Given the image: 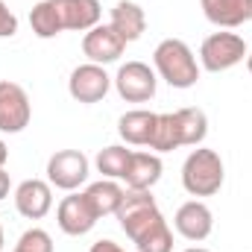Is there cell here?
Masks as SVG:
<instances>
[{"mask_svg":"<svg viewBox=\"0 0 252 252\" xmlns=\"http://www.w3.org/2000/svg\"><path fill=\"white\" fill-rule=\"evenodd\" d=\"M6 158H9V147H6V141L0 138V170L6 167Z\"/></svg>","mask_w":252,"mask_h":252,"instance_id":"4316f807","label":"cell"},{"mask_svg":"<svg viewBox=\"0 0 252 252\" xmlns=\"http://www.w3.org/2000/svg\"><path fill=\"white\" fill-rule=\"evenodd\" d=\"M129 158H132V150H126L121 144H112V147L97 153V170L106 179H124L126 167H129Z\"/></svg>","mask_w":252,"mask_h":252,"instance_id":"7402d4cb","label":"cell"},{"mask_svg":"<svg viewBox=\"0 0 252 252\" xmlns=\"http://www.w3.org/2000/svg\"><path fill=\"white\" fill-rule=\"evenodd\" d=\"M112 82H115L118 94L124 97L126 103H147V100H153L156 97V85H158L156 70L144 62L121 64L118 67V76Z\"/></svg>","mask_w":252,"mask_h":252,"instance_id":"8992f818","label":"cell"},{"mask_svg":"<svg viewBox=\"0 0 252 252\" xmlns=\"http://www.w3.org/2000/svg\"><path fill=\"white\" fill-rule=\"evenodd\" d=\"M88 167L82 150H59L47 161V182L59 190H76L88 179Z\"/></svg>","mask_w":252,"mask_h":252,"instance_id":"52a82bcc","label":"cell"},{"mask_svg":"<svg viewBox=\"0 0 252 252\" xmlns=\"http://www.w3.org/2000/svg\"><path fill=\"white\" fill-rule=\"evenodd\" d=\"M97 220L100 217L94 214V208H91V202H88L85 193L64 196L62 202H59V208H56V223H59V229H62L64 235H70V238L88 235L97 226Z\"/></svg>","mask_w":252,"mask_h":252,"instance_id":"9c48e42d","label":"cell"},{"mask_svg":"<svg viewBox=\"0 0 252 252\" xmlns=\"http://www.w3.org/2000/svg\"><path fill=\"white\" fill-rule=\"evenodd\" d=\"M109 27L129 44V41H138V38L144 35V30H147V15H144V9H141L138 3H132V0H118L115 9H112Z\"/></svg>","mask_w":252,"mask_h":252,"instance_id":"2e32d148","label":"cell"},{"mask_svg":"<svg viewBox=\"0 0 252 252\" xmlns=\"http://www.w3.org/2000/svg\"><path fill=\"white\" fill-rule=\"evenodd\" d=\"M56 12H59V24L64 30L73 32H88L100 24V0H56Z\"/></svg>","mask_w":252,"mask_h":252,"instance_id":"4fadbf2b","label":"cell"},{"mask_svg":"<svg viewBox=\"0 0 252 252\" xmlns=\"http://www.w3.org/2000/svg\"><path fill=\"white\" fill-rule=\"evenodd\" d=\"M9 188H12V179H9V173H6V170H0V202L9 196Z\"/></svg>","mask_w":252,"mask_h":252,"instance_id":"484cf974","label":"cell"},{"mask_svg":"<svg viewBox=\"0 0 252 252\" xmlns=\"http://www.w3.org/2000/svg\"><path fill=\"white\" fill-rule=\"evenodd\" d=\"M185 252H208V250H202V247H190V250H185Z\"/></svg>","mask_w":252,"mask_h":252,"instance_id":"f1b7e54d","label":"cell"},{"mask_svg":"<svg viewBox=\"0 0 252 252\" xmlns=\"http://www.w3.org/2000/svg\"><path fill=\"white\" fill-rule=\"evenodd\" d=\"M153 64H156V73L170 88H193L199 79L196 56L182 38H164L153 50Z\"/></svg>","mask_w":252,"mask_h":252,"instance_id":"7a4b0ae2","label":"cell"},{"mask_svg":"<svg viewBox=\"0 0 252 252\" xmlns=\"http://www.w3.org/2000/svg\"><path fill=\"white\" fill-rule=\"evenodd\" d=\"M15 252H53V238L44 229H27L18 238Z\"/></svg>","mask_w":252,"mask_h":252,"instance_id":"603a6c76","label":"cell"},{"mask_svg":"<svg viewBox=\"0 0 252 252\" xmlns=\"http://www.w3.org/2000/svg\"><path fill=\"white\" fill-rule=\"evenodd\" d=\"M247 67H250V73H252V50L247 53Z\"/></svg>","mask_w":252,"mask_h":252,"instance_id":"83f0119b","label":"cell"},{"mask_svg":"<svg viewBox=\"0 0 252 252\" xmlns=\"http://www.w3.org/2000/svg\"><path fill=\"white\" fill-rule=\"evenodd\" d=\"M147 147H150L153 153H170V150H179V147H182L179 126H176V115H173V112L156 118V129H153V138H150Z\"/></svg>","mask_w":252,"mask_h":252,"instance_id":"44dd1931","label":"cell"},{"mask_svg":"<svg viewBox=\"0 0 252 252\" xmlns=\"http://www.w3.org/2000/svg\"><path fill=\"white\" fill-rule=\"evenodd\" d=\"M223 179H226V167L220 153L208 147L190 150V156L182 164V185L190 196H214L223 188Z\"/></svg>","mask_w":252,"mask_h":252,"instance_id":"3957f363","label":"cell"},{"mask_svg":"<svg viewBox=\"0 0 252 252\" xmlns=\"http://www.w3.org/2000/svg\"><path fill=\"white\" fill-rule=\"evenodd\" d=\"M161 158L158 153H135L132 150V158H129V167H126L124 179L126 188L132 190H153V185L161 179Z\"/></svg>","mask_w":252,"mask_h":252,"instance_id":"9a60e30c","label":"cell"},{"mask_svg":"<svg viewBox=\"0 0 252 252\" xmlns=\"http://www.w3.org/2000/svg\"><path fill=\"white\" fill-rule=\"evenodd\" d=\"M15 208L27 220H41L53 208V185L44 179H24L15 188Z\"/></svg>","mask_w":252,"mask_h":252,"instance_id":"8fae6325","label":"cell"},{"mask_svg":"<svg viewBox=\"0 0 252 252\" xmlns=\"http://www.w3.org/2000/svg\"><path fill=\"white\" fill-rule=\"evenodd\" d=\"M30 121H32L30 94L18 82L3 79L0 82V132H6V135L24 132L30 126Z\"/></svg>","mask_w":252,"mask_h":252,"instance_id":"5b68a950","label":"cell"},{"mask_svg":"<svg viewBox=\"0 0 252 252\" xmlns=\"http://www.w3.org/2000/svg\"><path fill=\"white\" fill-rule=\"evenodd\" d=\"M176 115V126H179V138L182 147H199L208 135V118L202 109H179Z\"/></svg>","mask_w":252,"mask_h":252,"instance_id":"d6986e66","label":"cell"},{"mask_svg":"<svg viewBox=\"0 0 252 252\" xmlns=\"http://www.w3.org/2000/svg\"><path fill=\"white\" fill-rule=\"evenodd\" d=\"M115 217L138 252H173V232L150 190L126 188Z\"/></svg>","mask_w":252,"mask_h":252,"instance_id":"6da1fadb","label":"cell"},{"mask_svg":"<svg viewBox=\"0 0 252 252\" xmlns=\"http://www.w3.org/2000/svg\"><path fill=\"white\" fill-rule=\"evenodd\" d=\"M199 6L202 15L220 30H235L252 21V0H199Z\"/></svg>","mask_w":252,"mask_h":252,"instance_id":"5bb4252c","label":"cell"},{"mask_svg":"<svg viewBox=\"0 0 252 252\" xmlns=\"http://www.w3.org/2000/svg\"><path fill=\"white\" fill-rule=\"evenodd\" d=\"M124 193L126 190L121 188L115 179H100V182L88 185V190H85V196H88V202H91V208H94L97 217H112V214H118V208H121V202H124Z\"/></svg>","mask_w":252,"mask_h":252,"instance_id":"ac0fdd59","label":"cell"},{"mask_svg":"<svg viewBox=\"0 0 252 252\" xmlns=\"http://www.w3.org/2000/svg\"><path fill=\"white\" fill-rule=\"evenodd\" d=\"M91 252H126V250L118 247L115 241H97V244H91Z\"/></svg>","mask_w":252,"mask_h":252,"instance_id":"d4e9b609","label":"cell"},{"mask_svg":"<svg viewBox=\"0 0 252 252\" xmlns=\"http://www.w3.org/2000/svg\"><path fill=\"white\" fill-rule=\"evenodd\" d=\"M156 118L158 115H153L147 109H132L118 121V132L129 147H147L153 138V129H156Z\"/></svg>","mask_w":252,"mask_h":252,"instance_id":"e0dca14e","label":"cell"},{"mask_svg":"<svg viewBox=\"0 0 252 252\" xmlns=\"http://www.w3.org/2000/svg\"><path fill=\"white\" fill-rule=\"evenodd\" d=\"M112 88V76L106 73L103 64H79L73 67L70 79H67V91L76 103H100Z\"/></svg>","mask_w":252,"mask_h":252,"instance_id":"ba28073f","label":"cell"},{"mask_svg":"<svg viewBox=\"0 0 252 252\" xmlns=\"http://www.w3.org/2000/svg\"><path fill=\"white\" fill-rule=\"evenodd\" d=\"M12 252H15V250H12Z\"/></svg>","mask_w":252,"mask_h":252,"instance_id":"4dcf8cb0","label":"cell"},{"mask_svg":"<svg viewBox=\"0 0 252 252\" xmlns=\"http://www.w3.org/2000/svg\"><path fill=\"white\" fill-rule=\"evenodd\" d=\"M30 27L38 38H56L62 32V24H59V12H56V0H41L32 6L30 12Z\"/></svg>","mask_w":252,"mask_h":252,"instance_id":"ffe728a7","label":"cell"},{"mask_svg":"<svg viewBox=\"0 0 252 252\" xmlns=\"http://www.w3.org/2000/svg\"><path fill=\"white\" fill-rule=\"evenodd\" d=\"M250 47L238 32H211L199 47V64L211 73H223L247 59Z\"/></svg>","mask_w":252,"mask_h":252,"instance_id":"277c9868","label":"cell"},{"mask_svg":"<svg viewBox=\"0 0 252 252\" xmlns=\"http://www.w3.org/2000/svg\"><path fill=\"white\" fill-rule=\"evenodd\" d=\"M0 252H3V226H0Z\"/></svg>","mask_w":252,"mask_h":252,"instance_id":"f546056e","label":"cell"},{"mask_svg":"<svg viewBox=\"0 0 252 252\" xmlns=\"http://www.w3.org/2000/svg\"><path fill=\"white\" fill-rule=\"evenodd\" d=\"M126 41L109 27V24H97L94 30H88L82 35V53L88 56V62L94 64H112L124 56Z\"/></svg>","mask_w":252,"mask_h":252,"instance_id":"30bf717a","label":"cell"},{"mask_svg":"<svg viewBox=\"0 0 252 252\" xmlns=\"http://www.w3.org/2000/svg\"><path fill=\"white\" fill-rule=\"evenodd\" d=\"M173 226H176V232H179L185 241L199 244V241H205V238L211 235V229H214V214H211V208H208L202 199H188L185 205H179V211H176V217H173Z\"/></svg>","mask_w":252,"mask_h":252,"instance_id":"7c38bea8","label":"cell"},{"mask_svg":"<svg viewBox=\"0 0 252 252\" xmlns=\"http://www.w3.org/2000/svg\"><path fill=\"white\" fill-rule=\"evenodd\" d=\"M18 32V18H15V12L0 0V38H12Z\"/></svg>","mask_w":252,"mask_h":252,"instance_id":"cb8c5ba5","label":"cell"}]
</instances>
